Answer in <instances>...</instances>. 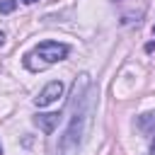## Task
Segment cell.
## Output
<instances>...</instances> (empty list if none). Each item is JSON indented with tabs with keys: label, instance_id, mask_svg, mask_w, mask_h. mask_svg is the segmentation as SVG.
<instances>
[{
	"label": "cell",
	"instance_id": "6",
	"mask_svg": "<svg viewBox=\"0 0 155 155\" xmlns=\"http://www.w3.org/2000/svg\"><path fill=\"white\" fill-rule=\"evenodd\" d=\"M17 10V0H0V12L2 15H10Z\"/></svg>",
	"mask_w": 155,
	"mask_h": 155
},
{
	"label": "cell",
	"instance_id": "9",
	"mask_svg": "<svg viewBox=\"0 0 155 155\" xmlns=\"http://www.w3.org/2000/svg\"><path fill=\"white\" fill-rule=\"evenodd\" d=\"M24 2H36V0H24Z\"/></svg>",
	"mask_w": 155,
	"mask_h": 155
},
{
	"label": "cell",
	"instance_id": "4",
	"mask_svg": "<svg viewBox=\"0 0 155 155\" xmlns=\"http://www.w3.org/2000/svg\"><path fill=\"white\" fill-rule=\"evenodd\" d=\"M58 124H61V114L58 111H48V114H36L34 116V126H39L44 133H53Z\"/></svg>",
	"mask_w": 155,
	"mask_h": 155
},
{
	"label": "cell",
	"instance_id": "8",
	"mask_svg": "<svg viewBox=\"0 0 155 155\" xmlns=\"http://www.w3.org/2000/svg\"><path fill=\"white\" fill-rule=\"evenodd\" d=\"M2 41H5V34H2V31H0V46H2Z\"/></svg>",
	"mask_w": 155,
	"mask_h": 155
},
{
	"label": "cell",
	"instance_id": "2",
	"mask_svg": "<svg viewBox=\"0 0 155 155\" xmlns=\"http://www.w3.org/2000/svg\"><path fill=\"white\" fill-rule=\"evenodd\" d=\"M68 46L65 44H61V41H41L31 53L34 56H39L41 58V68H46V65H51V63H58V61H63L65 56H68Z\"/></svg>",
	"mask_w": 155,
	"mask_h": 155
},
{
	"label": "cell",
	"instance_id": "1",
	"mask_svg": "<svg viewBox=\"0 0 155 155\" xmlns=\"http://www.w3.org/2000/svg\"><path fill=\"white\" fill-rule=\"evenodd\" d=\"M94 99L97 97H94V87H92L90 75L87 73L78 75L73 82L70 102H68L70 121H68V128L61 138V155H78L80 153L85 133H87L92 114H94Z\"/></svg>",
	"mask_w": 155,
	"mask_h": 155
},
{
	"label": "cell",
	"instance_id": "5",
	"mask_svg": "<svg viewBox=\"0 0 155 155\" xmlns=\"http://www.w3.org/2000/svg\"><path fill=\"white\" fill-rule=\"evenodd\" d=\"M136 126L140 133H155V111H145L136 119Z\"/></svg>",
	"mask_w": 155,
	"mask_h": 155
},
{
	"label": "cell",
	"instance_id": "7",
	"mask_svg": "<svg viewBox=\"0 0 155 155\" xmlns=\"http://www.w3.org/2000/svg\"><path fill=\"white\" fill-rule=\"evenodd\" d=\"M150 155H155V138L150 140Z\"/></svg>",
	"mask_w": 155,
	"mask_h": 155
},
{
	"label": "cell",
	"instance_id": "11",
	"mask_svg": "<svg viewBox=\"0 0 155 155\" xmlns=\"http://www.w3.org/2000/svg\"><path fill=\"white\" fill-rule=\"evenodd\" d=\"M153 31H155V29H153Z\"/></svg>",
	"mask_w": 155,
	"mask_h": 155
},
{
	"label": "cell",
	"instance_id": "3",
	"mask_svg": "<svg viewBox=\"0 0 155 155\" xmlns=\"http://www.w3.org/2000/svg\"><path fill=\"white\" fill-rule=\"evenodd\" d=\"M61 94H63V82H61V80H53V82H48V85L39 92V97L34 99V104H36V107H48V104H53Z\"/></svg>",
	"mask_w": 155,
	"mask_h": 155
},
{
	"label": "cell",
	"instance_id": "10",
	"mask_svg": "<svg viewBox=\"0 0 155 155\" xmlns=\"http://www.w3.org/2000/svg\"><path fill=\"white\" fill-rule=\"evenodd\" d=\"M0 155H2V145H0Z\"/></svg>",
	"mask_w": 155,
	"mask_h": 155
}]
</instances>
